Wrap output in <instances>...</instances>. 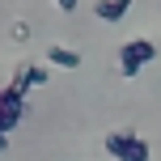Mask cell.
I'll list each match as a JSON object with an SVG mask.
<instances>
[{
	"mask_svg": "<svg viewBox=\"0 0 161 161\" xmlns=\"http://www.w3.org/2000/svg\"><path fill=\"white\" fill-rule=\"evenodd\" d=\"M106 153L114 161H148L153 148H148L136 131H110V136H106Z\"/></svg>",
	"mask_w": 161,
	"mask_h": 161,
	"instance_id": "2",
	"label": "cell"
},
{
	"mask_svg": "<svg viewBox=\"0 0 161 161\" xmlns=\"http://www.w3.org/2000/svg\"><path fill=\"white\" fill-rule=\"evenodd\" d=\"M55 4H59V13H76V4H80V0H55Z\"/></svg>",
	"mask_w": 161,
	"mask_h": 161,
	"instance_id": "7",
	"label": "cell"
},
{
	"mask_svg": "<svg viewBox=\"0 0 161 161\" xmlns=\"http://www.w3.org/2000/svg\"><path fill=\"white\" fill-rule=\"evenodd\" d=\"M47 64L72 72V68H80V51H72V47H51V51H47Z\"/></svg>",
	"mask_w": 161,
	"mask_h": 161,
	"instance_id": "5",
	"label": "cell"
},
{
	"mask_svg": "<svg viewBox=\"0 0 161 161\" xmlns=\"http://www.w3.org/2000/svg\"><path fill=\"white\" fill-rule=\"evenodd\" d=\"M21 76H25V85H30V89H34V85H47V68H38V64H25Z\"/></svg>",
	"mask_w": 161,
	"mask_h": 161,
	"instance_id": "6",
	"label": "cell"
},
{
	"mask_svg": "<svg viewBox=\"0 0 161 161\" xmlns=\"http://www.w3.org/2000/svg\"><path fill=\"white\" fill-rule=\"evenodd\" d=\"M127 8H131V0H97L93 13L102 17L106 25H114V21H123V17H127Z\"/></svg>",
	"mask_w": 161,
	"mask_h": 161,
	"instance_id": "4",
	"label": "cell"
},
{
	"mask_svg": "<svg viewBox=\"0 0 161 161\" xmlns=\"http://www.w3.org/2000/svg\"><path fill=\"white\" fill-rule=\"evenodd\" d=\"M157 59V47L148 38H131V42H123V51H119V68H123V76H140L148 64Z\"/></svg>",
	"mask_w": 161,
	"mask_h": 161,
	"instance_id": "1",
	"label": "cell"
},
{
	"mask_svg": "<svg viewBox=\"0 0 161 161\" xmlns=\"http://www.w3.org/2000/svg\"><path fill=\"white\" fill-rule=\"evenodd\" d=\"M21 119H25V89L21 85H8L4 93H0V131L8 136Z\"/></svg>",
	"mask_w": 161,
	"mask_h": 161,
	"instance_id": "3",
	"label": "cell"
}]
</instances>
